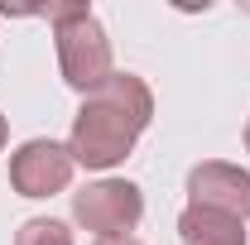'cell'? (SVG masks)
<instances>
[{
    "instance_id": "cell-1",
    "label": "cell",
    "mask_w": 250,
    "mask_h": 245,
    "mask_svg": "<svg viewBox=\"0 0 250 245\" xmlns=\"http://www.w3.org/2000/svg\"><path fill=\"white\" fill-rule=\"evenodd\" d=\"M149 121H154V92L145 87V77L111 72L96 92L82 96V106L72 116V135H67L72 163L96 168V173L125 163V154L149 130Z\"/></svg>"
},
{
    "instance_id": "cell-2",
    "label": "cell",
    "mask_w": 250,
    "mask_h": 245,
    "mask_svg": "<svg viewBox=\"0 0 250 245\" xmlns=\"http://www.w3.org/2000/svg\"><path fill=\"white\" fill-rule=\"evenodd\" d=\"M53 20V43H58V67L62 82L72 92H96L116 67H111V39L92 15V5H48L43 10Z\"/></svg>"
},
{
    "instance_id": "cell-3",
    "label": "cell",
    "mask_w": 250,
    "mask_h": 245,
    "mask_svg": "<svg viewBox=\"0 0 250 245\" xmlns=\"http://www.w3.org/2000/svg\"><path fill=\"white\" fill-rule=\"evenodd\" d=\"M72 216L96 241H121L145 216V192L130 178H101V183H87L82 192H72Z\"/></svg>"
},
{
    "instance_id": "cell-4",
    "label": "cell",
    "mask_w": 250,
    "mask_h": 245,
    "mask_svg": "<svg viewBox=\"0 0 250 245\" xmlns=\"http://www.w3.org/2000/svg\"><path fill=\"white\" fill-rule=\"evenodd\" d=\"M72 149L58 140H24L10 154V187L20 197H53L72 183Z\"/></svg>"
},
{
    "instance_id": "cell-5",
    "label": "cell",
    "mask_w": 250,
    "mask_h": 245,
    "mask_svg": "<svg viewBox=\"0 0 250 245\" xmlns=\"http://www.w3.org/2000/svg\"><path fill=\"white\" fill-rule=\"evenodd\" d=\"M188 207H212V212L246 221L250 216V173L241 163H221V159L197 163L188 173Z\"/></svg>"
},
{
    "instance_id": "cell-6",
    "label": "cell",
    "mask_w": 250,
    "mask_h": 245,
    "mask_svg": "<svg viewBox=\"0 0 250 245\" xmlns=\"http://www.w3.org/2000/svg\"><path fill=\"white\" fill-rule=\"evenodd\" d=\"M178 236H183V245H246V221L212 212V207H183Z\"/></svg>"
},
{
    "instance_id": "cell-7",
    "label": "cell",
    "mask_w": 250,
    "mask_h": 245,
    "mask_svg": "<svg viewBox=\"0 0 250 245\" xmlns=\"http://www.w3.org/2000/svg\"><path fill=\"white\" fill-rule=\"evenodd\" d=\"M15 245H72V231L62 221H53V216H29L15 231Z\"/></svg>"
},
{
    "instance_id": "cell-8",
    "label": "cell",
    "mask_w": 250,
    "mask_h": 245,
    "mask_svg": "<svg viewBox=\"0 0 250 245\" xmlns=\"http://www.w3.org/2000/svg\"><path fill=\"white\" fill-rule=\"evenodd\" d=\"M96 245H145V241H135V236H121V241H96Z\"/></svg>"
},
{
    "instance_id": "cell-9",
    "label": "cell",
    "mask_w": 250,
    "mask_h": 245,
    "mask_svg": "<svg viewBox=\"0 0 250 245\" xmlns=\"http://www.w3.org/2000/svg\"><path fill=\"white\" fill-rule=\"evenodd\" d=\"M5 140H10V125H5V116H0V149H5Z\"/></svg>"
},
{
    "instance_id": "cell-10",
    "label": "cell",
    "mask_w": 250,
    "mask_h": 245,
    "mask_svg": "<svg viewBox=\"0 0 250 245\" xmlns=\"http://www.w3.org/2000/svg\"><path fill=\"white\" fill-rule=\"evenodd\" d=\"M246 149H250V125H246Z\"/></svg>"
}]
</instances>
